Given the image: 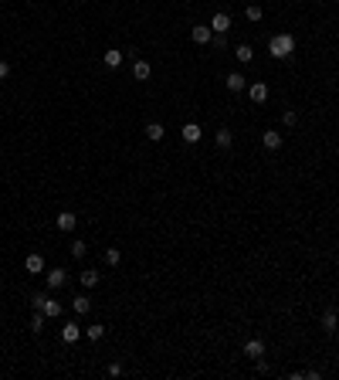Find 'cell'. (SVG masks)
<instances>
[{
	"mask_svg": "<svg viewBox=\"0 0 339 380\" xmlns=\"http://www.w3.org/2000/svg\"><path fill=\"white\" fill-rule=\"evenodd\" d=\"M268 51L275 58H292L295 55V38L292 34H275V38L268 41Z\"/></svg>",
	"mask_w": 339,
	"mask_h": 380,
	"instance_id": "1",
	"label": "cell"
},
{
	"mask_svg": "<svg viewBox=\"0 0 339 380\" xmlns=\"http://www.w3.org/2000/svg\"><path fill=\"white\" fill-rule=\"evenodd\" d=\"M224 85H227V92H245V89H248V78L241 75V72H231V75L224 78Z\"/></svg>",
	"mask_w": 339,
	"mask_h": 380,
	"instance_id": "2",
	"label": "cell"
},
{
	"mask_svg": "<svg viewBox=\"0 0 339 380\" xmlns=\"http://www.w3.org/2000/svg\"><path fill=\"white\" fill-rule=\"evenodd\" d=\"M190 38H193V44H210L214 31H210V24H197V27L190 31Z\"/></svg>",
	"mask_w": 339,
	"mask_h": 380,
	"instance_id": "3",
	"label": "cell"
},
{
	"mask_svg": "<svg viewBox=\"0 0 339 380\" xmlns=\"http://www.w3.org/2000/svg\"><path fill=\"white\" fill-rule=\"evenodd\" d=\"M55 224H58V231H75V224H78V217L72 214V210H61L55 217Z\"/></svg>",
	"mask_w": 339,
	"mask_h": 380,
	"instance_id": "4",
	"label": "cell"
},
{
	"mask_svg": "<svg viewBox=\"0 0 339 380\" xmlns=\"http://www.w3.org/2000/svg\"><path fill=\"white\" fill-rule=\"evenodd\" d=\"M210 31H214V34H227V31H231V17H227V14H214V17H210Z\"/></svg>",
	"mask_w": 339,
	"mask_h": 380,
	"instance_id": "5",
	"label": "cell"
},
{
	"mask_svg": "<svg viewBox=\"0 0 339 380\" xmlns=\"http://www.w3.org/2000/svg\"><path fill=\"white\" fill-rule=\"evenodd\" d=\"M322 329H326L329 336H333V333L339 329V316H336V309H326V312H322Z\"/></svg>",
	"mask_w": 339,
	"mask_h": 380,
	"instance_id": "6",
	"label": "cell"
},
{
	"mask_svg": "<svg viewBox=\"0 0 339 380\" xmlns=\"http://www.w3.org/2000/svg\"><path fill=\"white\" fill-rule=\"evenodd\" d=\"M24 268H27L31 275H41V272H44V258L34 251V255H27V258H24Z\"/></svg>",
	"mask_w": 339,
	"mask_h": 380,
	"instance_id": "7",
	"label": "cell"
},
{
	"mask_svg": "<svg viewBox=\"0 0 339 380\" xmlns=\"http://www.w3.org/2000/svg\"><path fill=\"white\" fill-rule=\"evenodd\" d=\"M44 316H61V302L58 299H48V295H41V305H38Z\"/></svg>",
	"mask_w": 339,
	"mask_h": 380,
	"instance_id": "8",
	"label": "cell"
},
{
	"mask_svg": "<svg viewBox=\"0 0 339 380\" xmlns=\"http://www.w3.org/2000/svg\"><path fill=\"white\" fill-rule=\"evenodd\" d=\"M248 95H251V102H264V98H268V85L251 82V85H248Z\"/></svg>",
	"mask_w": 339,
	"mask_h": 380,
	"instance_id": "9",
	"label": "cell"
},
{
	"mask_svg": "<svg viewBox=\"0 0 339 380\" xmlns=\"http://www.w3.org/2000/svg\"><path fill=\"white\" fill-rule=\"evenodd\" d=\"M180 136H183V143H200V136H204V133H200V126H197V122H187Z\"/></svg>",
	"mask_w": 339,
	"mask_h": 380,
	"instance_id": "10",
	"label": "cell"
},
{
	"mask_svg": "<svg viewBox=\"0 0 339 380\" xmlns=\"http://www.w3.org/2000/svg\"><path fill=\"white\" fill-rule=\"evenodd\" d=\"M245 353L251 357V360H258V357H264V343L261 340H248L245 343Z\"/></svg>",
	"mask_w": 339,
	"mask_h": 380,
	"instance_id": "11",
	"label": "cell"
},
{
	"mask_svg": "<svg viewBox=\"0 0 339 380\" xmlns=\"http://www.w3.org/2000/svg\"><path fill=\"white\" fill-rule=\"evenodd\" d=\"M163 136H167V129H163V122H150V126H146V139H150V143H160Z\"/></svg>",
	"mask_w": 339,
	"mask_h": 380,
	"instance_id": "12",
	"label": "cell"
},
{
	"mask_svg": "<svg viewBox=\"0 0 339 380\" xmlns=\"http://www.w3.org/2000/svg\"><path fill=\"white\" fill-rule=\"evenodd\" d=\"M132 75L139 78V82H146V78L153 75V68H150V61H143V58H139V61H136V65H132Z\"/></svg>",
	"mask_w": 339,
	"mask_h": 380,
	"instance_id": "13",
	"label": "cell"
},
{
	"mask_svg": "<svg viewBox=\"0 0 339 380\" xmlns=\"http://www.w3.org/2000/svg\"><path fill=\"white\" fill-rule=\"evenodd\" d=\"M65 282H68V275H65L61 268H55V272H48V288H61Z\"/></svg>",
	"mask_w": 339,
	"mask_h": 380,
	"instance_id": "14",
	"label": "cell"
},
{
	"mask_svg": "<svg viewBox=\"0 0 339 380\" xmlns=\"http://www.w3.org/2000/svg\"><path fill=\"white\" fill-rule=\"evenodd\" d=\"M78 336H82V329H78L75 323H65V329H61V340H65V343H78Z\"/></svg>",
	"mask_w": 339,
	"mask_h": 380,
	"instance_id": "15",
	"label": "cell"
},
{
	"mask_svg": "<svg viewBox=\"0 0 339 380\" xmlns=\"http://www.w3.org/2000/svg\"><path fill=\"white\" fill-rule=\"evenodd\" d=\"M261 143H264V150H278V146H282V136L275 133V129H268V133L261 136Z\"/></svg>",
	"mask_w": 339,
	"mask_h": 380,
	"instance_id": "16",
	"label": "cell"
},
{
	"mask_svg": "<svg viewBox=\"0 0 339 380\" xmlns=\"http://www.w3.org/2000/svg\"><path fill=\"white\" fill-rule=\"evenodd\" d=\"M214 143H217L221 150H227V146L234 143V136H231V129H217V136H214Z\"/></svg>",
	"mask_w": 339,
	"mask_h": 380,
	"instance_id": "17",
	"label": "cell"
},
{
	"mask_svg": "<svg viewBox=\"0 0 339 380\" xmlns=\"http://www.w3.org/2000/svg\"><path fill=\"white\" fill-rule=\"evenodd\" d=\"M105 65H109V68H119V65H122V51H119V48H109V51H105Z\"/></svg>",
	"mask_w": 339,
	"mask_h": 380,
	"instance_id": "18",
	"label": "cell"
},
{
	"mask_svg": "<svg viewBox=\"0 0 339 380\" xmlns=\"http://www.w3.org/2000/svg\"><path fill=\"white\" fill-rule=\"evenodd\" d=\"M234 58H238L241 65H251V58H254V51H251L248 44H238V51H234Z\"/></svg>",
	"mask_w": 339,
	"mask_h": 380,
	"instance_id": "19",
	"label": "cell"
},
{
	"mask_svg": "<svg viewBox=\"0 0 339 380\" xmlns=\"http://www.w3.org/2000/svg\"><path fill=\"white\" fill-rule=\"evenodd\" d=\"M78 279H82V285H85V288H92V285H98V272H92V268H85V272H82Z\"/></svg>",
	"mask_w": 339,
	"mask_h": 380,
	"instance_id": "20",
	"label": "cell"
},
{
	"mask_svg": "<svg viewBox=\"0 0 339 380\" xmlns=\"http://www.w3.org/2000/svg\"><path fill=\"white\" fill-rule=\"evenodd\" d=\"M72 305H75V312H78V316H85V312L92 309V302H88L85 295H75V302H72Z\"/></svg>",
	"mask_w": 339,
	"mask_h": 380,
	"instance_id": "21",
	"label": "cell"
},
{
	"mask_svg": "<svg viewBox=\"0 0 339 380\" xmlns=\"http://www.w3.org/2000/svg\"><path fill=\"white\" fill-rule=\"evenodd\" d=\"M44 319H48V316H44L41 309H34V316H31V329H34V333H41V329H44Z\"/></svg>",
	"mask_w": 339,
	"mask_h": 380,
	"instance_id": "22",
	"label": "cell"
},
{
	"mask_svg": "<svg viewBox=\"0 0 339 380\" xmlns=\"http://www.w3.org/2000/svg\"><path fill=\"white\" fill-rule=\"evenodd\" d=\"M105 262H109V265H119V262H122V251H119V248H109V251H105Z\"/></svg>",
	"mask_w": 339,
	"mask_h": 380,
	"instance_id": "23",
	"label": "cell"
},
{
	"mask_svg": "<svg viewBox=\"0 0 339 380\" xmlns=\"http://www.w3.org/2000/svg\"><path fill=\"white\" fill-rule=\"evenodd\" d=\"M245 14H248V20H261V14H264V10L258 7V3H248V10H245Z\"/></svg>",
	"mask_w": 339,
	"mask_h": 380,
	"instance_id": "24",
	"label": "cell"
},
{
	"mask_svg": "<svg viewBox=\"0 0 339 380\" xmlns=\"http://www.w3.org/2000/svg\"><path fill=\"white\" fill-rule=\"evenodd\" d=\"M85 251H88L85 241H72V255H75V258H85Z\"/></svg>",
	"mask_w": 339,
	"mask_h": 380,
	"instance_id": "25",
	"label": "cell"
},
{
	"mask_svg": "<svg viewBox=\"0 0 339 380\" xmlns=\"http://www.w3.org/2000/svg\"><path fill=\"white\" fill-rule=\"evenodd\" d=\"M102 336H105V326H88V340H102Z\"/></svg>",
	"mask_w": 339,
	"mask_h": 380,
	"instance_id": "26",
	"label": "cell"
},
{
	"mask_svg": "<svg viewBox=\"0 0 339 380\" xmlns=\"http://www.w3.org/2000/svg\"><path fill=\"white\" fill-rule=\"evenodd\" d=\"M105 370H109V377H119V374H122V363H109Z\"/></svg>",
	"mask_w": 339,
	"mask_h": 380,
	"instance_id": "27",
	"label": "cell"
},
{
	"mask_svg": "<svg viewBox=\"0 0 339 380\" xmlns=\"http://www.w3.org/2000/svg\"><path fill=\"white\" fill-rule=\"evenodd\" d=\"M295 122H299V115H295L292 109H288V112H285V126H295Z\"/></svg>",
	"mask_w": 339,
	"mask_h": 380,
	"instance_id": "28",
	"label": "cell"
},
{
	"mask_svg": "<svg viewBox=\"0 0 339 380\" xmlns=\"http://www.w3.org/2000/svg\"><path fill=\"white\" fill-rule=\"evenodd\" d=\"M7 75H10V65H7V61H0V82H3Z\"/></svg>",
	"mask_w": 339,
	"mask_h": 380,
	"instance_id": "29",
	"label": "cell"
}]
</instances>
